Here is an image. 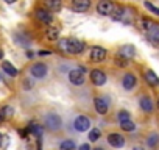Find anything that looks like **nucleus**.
<instances>
[{"mask_svg": "<svg viewBox=\"0 0 159 150\" xmlns=\"http://www.w3.org/2000/svg\"><path fill=\"white\" fill-rule=\"evenodd\" d=\"M139 28L147 35V39L150 42H153L154 45H159V24L143 17L139 21Z\"/></svg>", "mask_w": 159, "mask_h": 150, "instance_id": "1", "label": "nucleus"}, {"mask_svg": "<svg viewBox=\"0 0 159 150\" xmlns=\"http://www.w3.org/2000/svg\"><path fill=\"white\" fill-rule=\"evenodd\" d=\"M58 47H59L62 52H66V53L80 55V53L84 50L86 44H84L83 41L76 39V38H64V39H61V41L58 42Z\"/></svg>", "mask_w": 159, "mask_h": 150, "instance_id": "2", "label": "nucleus"}, {"mask_svg": "<svg viewBox=\"0 0 159 150\" xmlns=\"http://www.w3.org/2000/svg\"><path fill=\"white\" fill-rule=\"evenodd\" d=\"M69 82L75 86H81L86 80V69L84 67H73L69 70Z\"/></svg>", "mask_w": 159, "mask_h": 150, "instance_id": "3", "label": "nucleus"}, {"mask_svg": "<svg viewBox=\"0 0 159 150\" xmlns=\"http://www.w3.org/2000/svg\"><path fill=\"white\" fill-rule=\"evenodd\" d=\"M44 125H45V128H48L50 131H56V130L61 128L62 119H61L59 114H56V113H48V114H45V117H44Z\"/></svg>", "mask_w": 159, "mask_h": 150, "instance_id": "4", "label": "nucleus"}, {"mask_svg": "<svg viewBox=\"0 0 159 150\" xmlns=\"http://www.w3.org/2000/svg\"><path fill=\"white\" fill-rule=\"evenodd\" d=\"M117 10V5L112 2V0H100L98 5H97V13L102 16H114Z\"/></svg>", "mask_w": 159, "mask_h": 150, "instance_id": "5", "label": "nucleus"}, {"mask_svg": "<svg viewBox=\"0 0 159 150\" xmlns=\"http://www.w3.org/2000/svg\"><path fill=\"white\" fill-rule=\"evenodd\" d=\"M47 72H48V67L44 63H34L30 67V75H31L33 78H38V80L45 78L47 77Z\"/></svg>", "mask_w": 159, "mask_h": 150, "instance_id": "6", "label": "nucleus"}, {"mask_svg": "<svg viewBox=\"0 0 159 150\" xmlns=\"http://www.w3.org/2000/svg\"><path fill=\"white\" fill-rule=\"evenodd\" d=\"M73 127H75L76 131L84 133V131H88L91 128V119L86 117V116H78L75 119V122H73Z\"/></svg>", "mask_w": 159, "mask_h": 150, "instance_id": "7", "label": "nucleus"}, {"mask_svg": "<svg viewBox=\"0 0 159 150\" xmlns=\"http://www.w3.org/2000/svg\"><path fill=\"white\" fill-rule=\"evenodd\" d=\"M91 3L92 0H72L70 7L75 13H86L91 8Z\"/></svg>", "mask_w": 159, "mask_h": 150, "instance_id": "8", "label": "nucleus"}, {"mask_svg": "<svg viewBox=\"0 0 159 150\" xmlns=\"http://www.w3.org/2000/svg\"><path fill=\"white\" fill-rule=\"evenodd\" d=\"M34 16H36V19H38L39 22H42V24H45V25H50V24L53 22V14L48 13V10L38 8V10L34 11Z\"/></svg>", "mask_w": 159, "mask_h": 150, "instance_id": "9", "label": "nucleus"}, {"mask_svg": "<svg viewBox=\"0 0 159 150\" xmlns=\"http://www.w3.org/2000/svg\"><path fill=\"white\" fill-rule=\"evenodd\" d=\"M91 82L95 85V86H103L106 83V73L100 69H94L91 72Z\"/></svg>", "mask_w": 159, "mask_h": 150, "instance_id": "10", "label": "nucleus"}, {"mask_svg": "<svg viewBox=\"0 0 159 150\" xmlns=\"http://www.w3.org/2000/svg\"><path fill=\"white\" fill-rule=\"evenodd\" d=\"M108 142H109L112 147L120 148V147L125 145V138H123L122 134H119V133H111V134H108Z\"/></svg>", "mask_w": 159, "mask_h": 150, "instance_id": "11", "label": "nucleus"}, {"mask_svg": "<svg viewBox=\"0 0 159 150\" xmlns=\"http://www.w3.org/2000/svg\"><path fill=\"white\" fill-rule=\"evenodd\" d=\"M106 58V50L103 49V47H94L92 50H91V59L92 61H95V63H100V61H103Z\"/></svg>", "mask_w": 159, "mask_h": 150, "instance_id": "12", "label": "nucleus"}, {"mask_svg": "<svg viewBox=\"0 0 159 150\" xmlns=\"http://www.w3.org/2000/svg\"><path fill=\"white\" fill-rule=\"evenodd\" d=\"M136 83H137V80H136V77H134L133 73H125V75H123L122 85H123V88H125L126 91H131V89L136 86Z\"/></svg>", "mask_w": 159, "mask_h": 150, "instance_id": "13", "label": "nucleus"}, {"mask_svg": "<svg viewBox=\"0 0 159 150\" xmlns=\"http://www.w3.org/2000/svg\"><path fill=\"white\" fill-rule=\"evenodd\" d=\"M94 106H95V111L98 114H106L108 113V102L103 97H97L94 100Z\"/></svg>", "mask_w": 159, "mask_h": 150, "instance_id": "14", "label": "nucleus"}, {"mask_svg": "<svg viewBox=\"0 0 159 150\" xmlns=\"http://www.w3.org/2000/svg\"><path fill=\"white\" fill-rule=\"evenodd\" d=\"M119 55L125 56L126 59H131V58L136 55V47H134V45H129V44H126V45L120 47V52H119Z\"/></svg>", "mask_w": 159, "mask_h": 150, "instance_id": "15", "label": "nucleus"}, {"mask_svg": "<svg viewBox=\"0 0 159 150\" xmlns=\"http://www.w3.org/2000/svg\"><path fill=\"white\" fill-rule=\"evenodd\" d=\"M145 82L150 86H153V88H157L159 86V78H157V75L153 70H147L145 72Z\"/></svg>", "mask_w": 159, "mask_h": 150, "instance_id": "16", "label": "nucleus"}, {"mask_svg": "<svg viewBox=\"0 0 159 150\" xmlns=\"http://www.w3.org/2000/svg\"><path fill=\"white\" fill-rule=\"evenodd\" d=\"M44 5L48 11H59L62 8V0H44Z\"/></svg>", "mask_w": 159, "mask_h": 150, "instance_id": "17", "label": "nucleus"}, {"mask_svg": "<svg viewBox=\"0 0 159 150\" xmlns=\"http://www.w3.org/2000/svg\"><path fill=\"white\" fill-rule=\"evenodd\" d=\"M139 105H140V108H142L145 113H151V111H153V102H151V99H150V97H147V96L140 97Z\"/></svg>", "mask_w": 159, "mask_h": 150, "instance_id": "18", "label": "nucleus"}, {"mask_svg": "<svg viewBox=\"0 0 159 150\" xmlns=\"http://www.w3.org/2000/svg\"><path fill=\"white\" fill-rule=\"evenodd\" d=\"M45 38L50 39V41H56L59 38V28L55 27V25H48V28L45 31Z\"/></svg>", "mask_w": 159, "mask_h": 150, "instance_id": "19", "label": "nucleus"}, {"mask_svg": "<svg viewBox=\"0 0 159 150\" xmlns=\"http://www.w3.org/2000/svg\"><path fill=\"white\" fill-rule=\"evenodd\" d=\"M13 114H14L13 106H10V105L2 106V110H0V120H3V119H10V117H13Z\"/></svg>", "mask_w": 159, "mask_h": 150, "instance_id": "20", "label": "nucleus"}, {"mask_svg": "<svg viewBox=\"0 0 159 150\" xmlns=\"http://www.w3.org/2000/svg\"><path fill=\"white\" fill-rule=\"evenodd\" d=\"M2 69L10 75V77H16V75H17V69H16L11 63H8V61H3V63H2Z\"/></svg>", "mask_w": 159, "mask_h": 150, "instance_id": "21", "label": "nucleus"}, {"mask_svg": "<svg viewBox=\"0 0 159 150\" xmlns=\"http://www.w3.org/2000/svg\"><path fill=\"white\" fill-rule=\"evenodd\" d=\"M28 130L38 138V139H41L42 138V127L41 125H38V124H34V122H31L30 125H28Z\"/></svg>", "mask_w": 159, "mask_h": 150, "instance_id": "22", "label": "nucleus"}, {"mask_svg": "<svg viewBox=\"0 0 159 150\" xmlns=\"http://www.w3.org/2000/svg\"><path fill=\"white\" fill-rule=\"evenodd\" d=\"M59 150H76V145L72 139H66L59 144Z\"/></svg>", "mask_w": 159, "mask_h": 150, "instance_id": "23", "label": "nucleus"}, {"mask_svg": "<svg viewBox=\"0 0 159 150\" xmlns=\"http://www.w3.org/2000/svg\"><path fill=\"white\" fill-rule=\"evenodd\" d=\"M128 61H129V59H126L125 56H122V55H119V53L116 55V64H117L119 67H126V66H128Z\"/></svg>", "mask_w": 159, "mask_h": 150, "instance_id": "24", "label": "nucleus"}, {"mask_svg": "<svg viewBox=\"0 0 159 150\" xmlns=\"http://www.w3.org/2000/svg\"><path fill=\"white\" fill-rule=\"evenodd\" d=\"M100 136H102V131H100L98 128H92V130L89 131V139H91L92 142L98 141V139H100Z\"/></svg>", "mask_w": 159, "mask_h": 150, "instance_id": "25", "label": "nucleus"}, {"mask_svg": "<svg viewBox=\"0 0 159 150\" xmlns=\"http://www.w3.org/2000/svg\"><path fill=\"white\" fill-rule=\"evenodd\" d=\"M147 142H148V145H150V147L157 145V142H159V134H157V133H151V134L148 136Z\"/></svg>", "mask_w": 159, "mask_h": 150, "instance_id": "26", "label": "nucleus"}, {"mask_svg": "<svg viewBox=\"0 0 159 150\" xmlns=\"http://www.w3.org/2000/svg\"><path fill=\"white\" fill-rule=\"evenodd\" d=\"M120 127H122V130H125V131H133V130L136 128V125H134L131 120H123V122H120Z\"/></svg>", "mask_w": 159, "mask_h": 150, "instance_id": "27", "label": "nucleus"}, {"mask_svg": "<svg viewBox=\"0 0 159 150\" xmlns=\"http://www.w3.org/2000/svg\"><path fill=\"white\" fill-rule=\"evenodd\" d=\"M117 117H119V122H123V120H129V113H128V111H125V110H122V111H119Z\"/></svg>", "mask_w": 159, "mask_h": 150, "instance_id": "28", "label": "nucleus"}, {"mask_svg": "<svg viewBox=\"0 0 159 150\" xmlns=\"http://www.w3.org/2000/svg\"><path fill=\"white\" fill-rule=\"evenodd\" d=\"M22 88H24L25 91H30V89L33 88V80H30V78H25V80L22 82Z\"/></svg>", "mask_w": 159, "mask_h": 150, "instance_id": "29", "label": "nucleus"}, {"mask_svg": "<svg viewBox=\"0 0 159 150\" xmlns=\"http://www.w3.org/2000/svg\"><path fill=\"white\" fill-rule=\"evenodd\" d=\"M8 136H2V141H0V150H5L8 147Z\"/></svg>", "mask_w": 159, "mask_h": 150, "instance_id": "30", "label": "nucleus"}, {"mask_svg": "<svg viewBox=\"0 0 159 150\" xmlns=\"http://www.w3.org/2000/svg\"><path fill=\"white\" fill-rule=\"evenodd\" d=\"M145 7H147L151 13H154V14H157V16H159V8H156V7H154V5H151L150 2H145Z\"/></svg>", "mask_w": 159, "mask_h": 150, "instance_id": "31", "label": "nucleus"}, {"mask_svg": "<svg viewBox=\"0 0 159 150\" xmlns=\"http://www.w3.org/2000/svg\"><path fill=\"white\" fill-rule=\"evenodd\" d=\"M78 150H91V147H89V144H83V145H80Z\"/></svg>", "mask_w": 159, "mask_h": 150, "instance_id": "32", "label": "nucleus"}, {"mask_svg": "<svg viewBox=\"0 0 159 150\" xmlns=\"http://www.w3.org/2000/svg\"><path fill=\"white\" fill-rule=\"evenodd\" d=\"M39 55H50V50L47 52V50H42V52H39Z\"/></svg>", "mask_w": 159, "mask_h": 150, "instance_id": "33", "label": "nucleus"}, {"mask_svg": "<svg viewBox=\"0 0 159 150\" xmlns=\"http://www.w3.org/2000/svg\"><path fill=\"white\" fill-rule=\"evenodd\" d=\"M5 2H7V3H16L17 0H5Z\"/></svg>", "mask_w": 159, "mask_h": 150, "instance_id": "34", "label": "nucleus"}, {"mask_svg": "<svg viewBox=\"0 0 159 150\" xmlns=\"http://www.w3.org/2000/svg\"><path fill=\"white\" fill-rule=\"evenodd\" d=\"M133 150H143V148H142V147H134Z\"/></svg>", "mask_w": 159, "mask_h": 150, "instance_id": "35", "label": "nucleus"}, {"mask_svg": "<svg viewBox=\"0 0 159 150\" xmlns=\"http://www.w3.org/2000/svg\"><path fill=\"white\" fill-rule=\"evenodd\" d=\"M0 58H3V52L2 50H0Z\"/></svg>", "mask_w": 159, "mask_h": 150, "instance_id": "36", "label": "nucleus"}, {"mask_svg": "<svg viewBox=\"0 0 159 150\" xmlns=\"http://www.w3.org/2000/svg\"><path fill=\"white\" fill-rule=\"evenodd\" d=\"M94 150H103V148H100V147H97V148H94Z\"/></svg>", "mask_w": 159, "mask_h": 150, "instance_id": "37", "label": "nucleus"}, {"mask_svg": "<svg viewBox=\"0 0 159 150\" xmlns=\"http://www.w3.org/2000/svg\"><path fill=\"white\" fill-rule=\"evenodd\" d=\"M157 108H159V100H157Z\"/></svg>", "mask_w": 159, "mask_h": 150, "instance_id": "38", "label": "nucleus"}, {"mask_svg": "<svg viewBox=\"0 0 159 150\" xmlns=\"http://www.w3.org/2000/svg\"><path fill=\"white\" fill-rule=\"evenodd\" d=\"M0 141H2V134H0Z\"/></svg>", "mask_w": 159, "mask_h": 150, "instance_id": "39", "label": "nucleus"}, {"mask_svg": "<svg viewBox=\"0 0 159 150\" xmlns=\"http://www.w3.org/2000/svg\"><path fill=\"white\" fill-rule=\"evenodd\" d=\"M0 80H2V77H0Z\"/></svg>", "mask_w": 159, "mask_h": 150, "instance_id": "40", "label": "nucleus"}]
</instances>
